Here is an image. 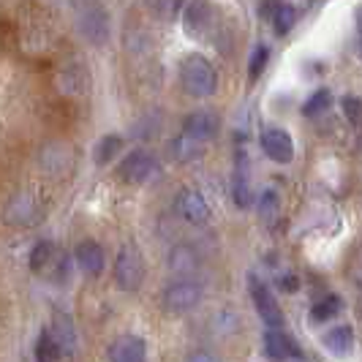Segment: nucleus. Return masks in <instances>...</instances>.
<instances>
[{
  "mask_svg": "<svg viewBox=\"0 0 362 362\" xmlns=\"http://www.w3.org/2000/svg\"><path fill=\"white\" fill-rule=\"evenodd\" d=\"M115 284L123 291H136L145 284V256L134 243H126L115 256Z\"/></svg>",
  "mask_w": 362,
  "mask_h": 362,
  "instance_id": "obj_2",
  "label": "nucleus"
},
{
  "mask_svg": "<svg viewBox=\"0 0 362 362\" xmlns=\"http://www.w3.org/2000/svg\"><path fill=\"white\" fill-rule=\"evenodd\" d=\"M52 338L54 344L60 346V351H66V354H74V349H76V332H74V322L71 316H66V313H54L52 319Z\"/></svg>",
  "mask_w": 362,
  "mask_h": 362,
  "instance_id": "obj_15",
  "label": "nucleus"
},
{
  "mask_svg": "<svg viewBox=\"0 0 362 362\" xmlns=\"http://www.w3.org/2000/svg\"><path fill=\"white\" fill-rule=\"evenodd\" d=\"M248 281H251V297H254V305L259 310V316H262V322L267 325V329H284L286 319H284V310L278 305V300L272 297V291L254 275Z\"/></svg>",
  "mask_w": 362,
  "mask_h": 362,
  "instance_id": "obj_6",
  "label": "nucleus"
},
{
  "mask_svg": "<svg viewBox=\"0 0 362 362\" xmlns=\"http://www.w3.org/2000/svg\"><path fill=\"white\" fill-rule=\"evenodd\" d=\"M161 303L169 313H188L202 303V284L194 278H177L163 289Z\"/></svg>",
  "mask_w": 362,
  "mask_h": 362,
  "instance_id": "obj_3",
  "label": "nucleus"
},
{
  "mask_svg": "<svg viewBox=\"0 0 362 362\" xmlns=\"http://www.w3.org/2000/svg\"><path fill=\"white\" fill-rule=\"evenodd\" d=\"M341 107H344V115L351 120V123H362V101L360 98L346 95L344 101H341Z\"/></svg>",
  "mask_w": 362,
  "mask_h": 362,
  "instance_id": "obj_28",
  "label": "nucleus"
},
{
  "mask_svg": "<svg viewBox=\"0 0 362 362\" xmlns=\"http://www.w3.org/2000/svg\"><path fill=\"white\" fill-rule=\"evenodd\" d=\"M180 85L194 98H210L218 88V74L204 54H185L180 63Z\"/></svg>",
  "mask_w": 362,
  "mask_h": 362,
  "instance_id": "obj_1",
  "label": "nucleus"
},
{
  "mask_svg": "<svg viewBox=\"0 0 362 362\" xmlns=\"http://www.w3.org/2000/svg\"><path fill=\"white\" fill-rule=\"evenodd\" d=\"M259 216L264 218L267 223L275 221V216H278V194L275 191H264L259 197Z\"/></svg>",
  "mask_w": 362,
  "mask_h": 362,
  "instance_id": "obj_27",
  "label": "nucleus"
},
{
  "mask_svg": "<svg viewBox=\"0 0 362 362\" xmlns=\"http://www.w3.org/2000/svg\"><path fill=\"white\" fill-rule=\"evenodd\" d=\"M76 25H79V33L88 38L90 44H95V47H101L109 38V14L101 6H88V8H82Z\"/></svg>",
  "mask_w": 362,
  "mask_h": 362,
  "instance_id": "obj_7",
  "label": "nucleus"
},
{
  "mask_svg": "<svg viewBox=\"0 0 362 362\" xmlns=\"http://www.w3.org/2000/svg\"><path fill=\"white\" fill-rule=\"evenodd\" d=\"M232 197H235L237 207H251L254 202V191L248 182V158L240 153L237 156V169H235V182H232Z\"/></svg>",
  "mask_w": 362,
  "mask_h": 362,
  "instance_id": "obj_14",
  "label": "nucleus"
},
{
  "mask_svg": "<svg viewBox=\"0 0 362 362\" xmlns=\"http://www.w3.org/2000/svg\"><path fill=\"white\" fill-rule=\"evenodd\" d=\"M267 60H270V47H267V44H259L254 49V54H251V60H248V79H251V82H256V79L262 76Z\"/></svg>",
  "mask_w": 362,
  "mask_h": 362,
  "instance_id": "obj_25",
  "label": "nucleus"
},
{
  "mask_svg": "<svg viewBox=\"0 0 362 362\" xmlns=\"http://www.w3.org/2000/svg\"><path fill=\"white\" fill-rule=\"evenodd\" d=\"M322 341H325V346L335 357H346V354L351 351V346H354V329L349 325H338V327H332Z\"/></svg>",
  "mask_w": 362,
  "mask_h": 362,
  "instance_id": "obj_16",
  "label": "nucleus"
},
{
  "mask_svg": "<svg viewBox=\"0 0 362 362\" xmlns=\"http://www.w3.org/2000/svg\"><path fill=\"white\" fill-rule=\"evenodd\" d=\"M185 362H221L213 354V351H207V349H194L188 357H185Z\"/></svg>",
  "mask_w": 362,
  "mask_h": 362,
  "instance_id": "obj_29",
  "label": "nucleus"
},
{
  "mask_svg": "<svg viewBox=\"0 0 362 362\" xmlns=\"http://www.w3.org/2000/svg\"><path fill=\"white\" fill-rule=\"evenodd\" d=\"M123 145H126V142H123L120 134H107V136L98 139V145L93 147V158H95L98 166H107V163L123 150Z\"/></svg>",
  "mask_w": 362,
  "mask_h": 362,
  "instance_id": "obj_18",
  "label": "nucleus"
},
{
  "mask_svg": "<svg viewBox=\"0 0 362 362\" xmlns=\"http://www.w3.org/2000/svg\"><path fill=\"white\" fill-rule=\"evenodd\" d=\"M120 177L126 182H150L161 175V163L147 150H134L120 161Z\"/></svg>",
  "mask_w": 362,
  "mask_h": 362,
  "instance_id": "obj_4",
  "label": "nucleus"
},
{
  "mask_svg": "<svg viewBox=\"0 0 362 362\" xmlns=\"http://www.w3.org/2000/svg\"><path fill=\"white\" fill-rule=\"evenodd\" d=\"M199 267V259L194 254V248L188 245H175L169 254V270H175L180 278H191V272Z\"/></svg>",
  "mask_w": 362,
  "mask_h": 362,
  "instance_id": "obj_17",
  "label": "nucleus"
},
{
  "mask_svg": "<svg viewBox=\"0 0 362 362\" xmlns=\"http://www.w3.org/2000/svg\"><path fill=\"white\" fill-rule=\"evenodd\" d=\"M264 354H267L272 362L303 360L300 346L294 344L284 329H267V332H264Z\"/></svg>",
  "mask_w": 362,
  "mask_h": 362,
  "instance_id": "obj_11",
  "label": "nucleus"
},
{
  "mask_svg": "<svg viewBox=\"0 0 362 362\" xmlns=\"http://www.w3.org/2000/svg\"><path fill=\"white\" fill-rule=\"evenodd\" d=\"M354 22H357V30L362 33V6H357V11H354Z\"/></svg>",
  "mask_w": 362,
  "mask_h": 362,
  "instance_id": "obj_31",
  "label": "nucleus"
},
{
  "mask_svg": "<svg viewBox=\"0 0 362 362\" xmlns=\"http://www.w3.org/2000/svg\"><path fill=\"white\" fill-rule=\"evenodd\" d=\"M112 362H147V346L139 335H120L109 346Z\"/></svg>",
  "mask_w": 362,
  "mask_h": 362,
  "instance_id": "obj_12",
  "label": "nucleus"
},
{
  "mask_svg": "<svg viewBox=\"0 0 362 362\" xmlns=\"http://www.w3.org/2000/svg\"><path fill=\"white\" fill-rule=\"evenodd\" d=\"M6 216H8L11 223H33L36 221V204L28 194H19L17 199L8 204Z\"/></svg>",
  "mask_w": 362,
  "mask_h": 362,
  "instance_id": "obj_19",
  "label": "nucleus"
},
{
  "mask_svg": "<svg viewBox=\"0 0 362 362\" xmlns=\"http://www.w3.org/2000/svg\"><path fill=\"white\" fill-rule=\"evenodd\" d=\"M60 357H63V351L54 344L52 332H41L36 341V362H57Z\"/></svg>",
  "mask_w": 362,
  "mask_h": 362,
  "instance_id": "obj_23",
  "label": "nucleus"
},
{
  "mask_svg": "<svg viewBox=\"0 0 362 362\" xmlns=\"http://www.w3.org/2000/svg\"><path fill=\"white\" fill-rule=\"evenodd\" d=\"M218 128H221L218 115H216V112H207V109L194 112V115H188V117L182 120V134H185L188 139L199 142V145L210 142V139L218 134Z\"/></svg>",
  "mask_w": 362,
  "mask_h": 362,
  "instance_id": "obj_8",
  "label": "nucleus"
},
{
  "mask_svg": "<svg viewBox=\"0 0 362 362\" xmlns=\"http://www.w3.org/2000/svg\"><path fill=\"white\" fill-rule=\"evenodd\" d=\"M278 286L286 291H297V278H294V275H281V278H278Z\"/></svg>",
  "mask_w": 362,
  "mask_h": 362,
  "instance_id": "obj_30",
  "label": "nucleus"
},
{
  "mask_svg": "<svg viewBox=\"0 0 362 362\" xmlns=\"http://www.w3.org/2000/svg\"><path fill=\"white\" fill-rule=\"evenodd\" d=\"M297 19H300L297 6H291V3H281V6H275V11H272V28H275V36H286L291 28L297 25Z\"/></svg>",
  "mask_w": 362,
  "mask_h": 362,
  "instance_id": "obj_20",
  "label": "nucleus"
},
{
  "mask_svg": "<svg viewBox=\"0 0 362 362\" xmlns=\"http://www.w3.org/2000/svg\"><path fill=\"white\" fill-rule=\"evenodd\" d=\"M259 145L264 150V156L275 163H289L294 158V139H291V134L286 128L264 126L262 136H259Z\"/></svg>",
  "mask_w": 362,
  "mask_h": 362,
  "instance_id": "obj_5",
  "label": "nucleus"
},
{
  "mask_svg": "<svg viewBox=\"0 0 362 362\" xmlns=\"http://www.w3.org/2000/svg\"><path fill=\"white\" fill-rule=\"evenodd\" d=\"M341 308H344V305H341V297H338V294H329V297L319 300V303L313 305L310 316H313L316 322H327V319H332Z\"/></svg>",
  "mask_w": 362,
  "mask_h": 362,
  "instance_id": "obj_24",
  "label": "nucleus"
},
{
  "mask_svg": "<svg viewBox=\"0 0 362 362\" xmlns=\"http://www.w3.org/2000/svg\"><path fill=\"white\" fill-rule=\"evenodd\" d=\"M177 213L188 223L202 226V223L210 221V204L202 197V191H197V188H182L180 194H177Z\"/></svg>",
  "mask_w": 362,
  "mask_h": 362,
  "instance_id": "obj_9",
  "label": "nucleus"
},
{
  "mask_svg": "<svg viewBox=\"0 0 362 362\" xmlns=\"http://www.w3.org/2000/svg\"><path fill=\"white\" fill-rule=\"evenodd\" d=\"M169 150H172V158H175V161H194L202 153V145L194 142V139H188L185 134H180L177 139H172Z\"/></svg>",
  "mask_w": 362,
  "mask_h": 362,
  "instance_id": "obj_22",
  "label": "nucleus"
},
{
  "mask_svg": "<svg viewBox=\"0 0 362 362\" xmlns=\"http://www.w3.org/2000/svg\"><path fill=\"white\" fill-rule=\"evenodd\" d=\"M54 264V245L49 240L36 243V248L30 251V270L33 272H47Z\"/></svg>",
  "mask_w": 362,
  "mask_h": 362,
  "instance_id": "obj_21",
  "label": "nucleus"
},
{
  "mask_svg": "<svg viewBox=\"0 0 362 362\" xmlns=\"http://www.w3.org/2000/svg\"><path fill=\"white\" fill-rule=\"evenodd\" d=\"M329 98H332L329 90H327V88H319V90L313 93L308 101L303 104V115H305V117H316L319 112H325V109L329 107Z\"/></svg>",
  "mask_w": 362,
  "mask_h": 362,
  "instance_id": "obj_26",
  "label": "nucleus"
},
{
  "mask_svg": "<svg viewBox=\"0 0 362 362\" xmlns=\"http://www.w3.org/2000/svg\"><path fill=\"white\" fill-rule=\"evenodd\" d=\"M74 262L82 267V272L88 275H98L107 264V256H104V248L95 243V240H82L74 251Z\"/></svg>",
  "mask_w": 362,
  "mask_h": 362,
  "instance_id": "obj_13",
  "label": "nucleus"
},
{
  "mask_svg": "<svg viewBox=\"0 0 362 362\" xmlns=\"http://www.w3.org/2000/svg\"><path fill=\"white\" fill-rule=\"evenodd\" d=\"M213 28V6L210 3H191L182 11V30L191 38H204Z\"/></svg>",
  "mask_w": 362,
  "mask_h": 362,
  "instance_id": "obj_10",
  "label": "nucleus"
}]
</instances>
